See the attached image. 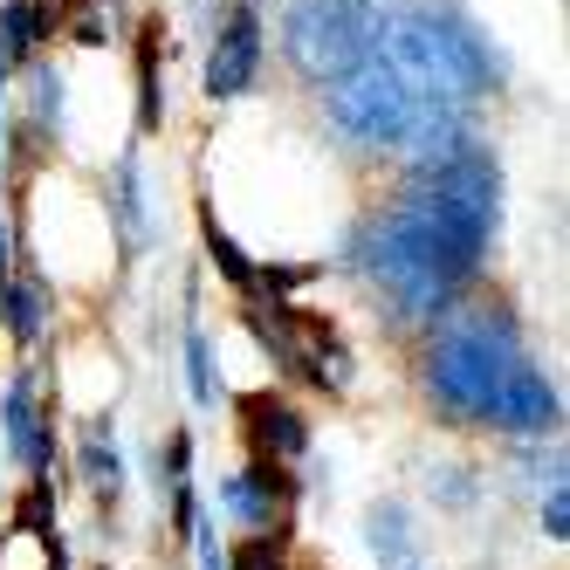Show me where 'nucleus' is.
I'll use <instances>...</instances> for the list:
<instances>
[{
  "label": "nucleus",
  "instance_id": "1",
  "mask_svg": "<svg viewBox=\"0 0 570 570\" xmlns=\"http://www.w3.org/2000/svg\"><path fill=\"white\" fill-rule=\"evenodd\" d=\"M372 62H385L413 97L461 104V110H474L481 97H502L509 83V56L454 0H385V8H372Z\"/></svg>",
  "mask_w": 570,
  "mask_h": 570
},
{
  "label": "nucleus",
  "instance_id": "2",
  "mask_svg": "<svg viewBox=\"0 0 570 570\" xmlns=\"http://www.w3.org/2000/svg\"><path fill=\"white\" fill-rule=\"evenodd\" d=\"M529 357V331L515 303L502 296H461L440 323L420 331V351H413V379H420V399L433 405L440 426L454 433H488V413H495V392L515 364Z\"/></svg>",
  "mask_w": 570,
  "mask_h": 570
},
{
  "label": "nucleus",
  "instance_id": "3",
  "mask_svg": "<svg viewBox=\"0 0 570 570\" xmlns=\"http://www.w3.org/2000/svg\"><path fill=\"white\" fill-rule=\"evenodd\" d=\"M316 104H323V131L357 158H385V151L399 158L405 131H413V110H420V97L372 56H364L351 76H337V83H323Z\"/></svg>",
  "mask_w": 570,
  "mask_h": 570
},
{
  "label": "nucleus",
  "instance_id": "4",
  "mask_svg": "<svg viewBox=\"0 0 570 570\" xmlns=\"http://www.w3.org/2000/svg\"><path fill=\"white\" fill-rule=\"evenodd\" d=\"M282 56L309 90L337 83L372 56V8H357V0H289L282 8Z\"/></svg>",
  "mask_w": 570,
  "mask_h": 570
},
{
  "label": "nucleus",
  "instance_id": "5",
  "mask_svg": "<svg viewBox=\"0 0 570 570\" xmlns=\"http://www.w3.org/2000/svg\"><path fill=\"white\" fill-rule=\"evenodd\" d=\"M0 446L28 481H56L62 440H56V413L42 392V364H14L8 385H0Z\"/></svg>",
  "mask_w": 570,
  "mask_h": 570
},
{
  "label": "nucleus",
  "instance_id": "6",
  "mask_svg": "<svg viewBox=\"0 0 570 570\" xmlns=\"http://www.w3.org/2000/svg\"><path fill=\"white\" fill-rule=\"evenodd\" d=\"M303 474L296 468H268V461H240L220 474V515L240 537H289L296 543V502H303Z\"/></svg>",
  "mask_w": 570,
  "mask_h": 570
},
{
  "label": "nucleus",
  "instance_id": "7",
  "mask_svg": "<svg viewBox=\"0 0 570 570\" xmlns=\"http://www.w3.org/2000/svg\"><path fill=\"white\" fill-rule=\"evenodd\" d=\"M262 62H268L262 0H227L220 21H214V42H207V69H199L207 104H240V97L262 83Z\"/></svg>",
  "mask_w": 570,
  "mask_h": 570
},
{
  "label": "nucleus",
  "instance_id": "8",
  "mask_svg": "<svg viewBox=\"0 0 570 570\" xmlns=\"http://www.w3.org/2000/svg\"><path fill=\"white\" fill-rule=\"evenodd\" d=\"M488 433H502V440H563V385L543 372L537 351L502 379L495 413H488Z\"/></svg>",
  "mask_w": 570,
  "mask_h": 570
},
{
  "label": "nucleus",
  "instance_id": "9",
  "mask_svg": "<svg viewBox=\"0 0 570 570\" xmlns=\"http://www.w3.org/2000/svg\"><path fill=\"white\" fill-rule=\"evenodd\" d=\"M234 413H240V440H248V461H268V468H296L309 454V413L296 399H282V392H240L234 399Z\"/></svg>",
  "mask_w": 570,
  "mask_h": 570
},
{
  "label": "nucleus",
  "instance_id": "10",
  "mask_svg": "<svg viewBox=\"0 0 570 570\" xmlns=\"http://www.w3.org/2000/svg\"><path fill=\"white\" fill-rule=\"evenodd\" d=\"M76 481H83V495L97 502V515L125 509V495H131V461H125V446H117V420L110 413L76 420Z\"/></svg>",
  "mask_w": 570,
  "mask_h": 570
},
{
  "label": "nucleus",
  "instance_id": "11",
  "mask_svg": "<svg viewBox=\"0 0 570 570\" xmlns=\"http://www.w3.org/2000/svg\"><path fill=\"white\" fill-rule=\"evenodd\" d=\"M104 227L117 234V262H138L145 248H151V207H145V158L138 151H125L110 166V179H104Z\"/></svg>",
  "mask_w": 570,
  "mask_h": 570
},
{
  "label": "nucleus",
  "instance_id": "12",
  "mask_svg": "<svg viewBox=\"0 0 570 570\" xmlns=\"http://www.w3.org/2000/svg\"><path fill=\"white\" fill-rule=\"evenodd\" d=\"M49 316H56L49 275L35 268V262H14L8 289H0V331H8V344H14V351H35V344L49 337Z\"/></svg>",
  "mask_w": 570,
  "mask_h": 570
},
{
  "label": "nucleus",
  "instance_id": "13",
  "mask_svg": "<svg viewBox=\"0 0 570 570\" xmlns=\"http://www.w3.org/2000/svg\"><path fill=\"white\" fill-rule=\"evenodd\" d=\"M186 399L199 405V413H214V405L227 399L220 364H214V337H207V323H199V268L186 275Z\"/></svg>",
  "mask_w": 570,
  "mask_h": 570
},
{
  "label": "nucleus",
  "instance_id": "14",
  "mask_svg": "<svg viewBox=\"0 0 570 570\" xmlns=\"http://www.w3.org/2000/svg\"><path fill=\"white\" fill-rule=\"evenodd\" d=\"M364 550H372L379 570H399L420 557V529H413V502L399 495H379L372 509H364Z\"/></svg>",
  "mask_w": 570,
  "mask_h": 570
},
{
  "label": "nucleus",
  "instance_id": "15",
  "mask_svg": "<svg viewBox=\"0 0 570 570\" xmlns=\"http://www.w3.org/2000/svg\"><path fill=\"white\" fill-rule=\"evenodd\" d=\"M199 240H207V262L227 275V289H234L240 303H262V262L214 220V207H199Z\"/></svg>",
  "mask_w": 570,
  "mask_h": 570
},
{
  "label": "nucleus",
  "instance_id": "16",
  "mask_svg": "<svg viewBox=\"0 0 570 570\" xmlns=\"http://www.w3.org/2000/svg\"><path fill=\"white\" fill-rule=\"evenodd\" d=\"M158 14L138 28V131H158L166 125V69H158Z\"/></svg>",
  "mask_w": 570,
  "mask_h": 570
},
{
  "label": "nucleus",
  "instance_id": "17",
  "mask_svg": "<svg viewBox=\"0 0 570 570\" xmlns=\"http://www.w3.org/2000/svg\"><path fill=\"white\" fill-rule=\"evenodd\" d=\"M42 35H49V8H42V0H0V56H8V62H35Z\"/></svg>",
  "mask_w": 570,
  "mask_h": 570
},
{
  "label": "nucleus",
  "instance_id": "18",
  "mask_svg": "<svg viewBox=\"0 0 570 570\" xmlns=\"http://www.w3.org/2000/svg\"><path fill=\"white\" fill-rule=\"evenodd\" d=\"M515 446V468H522V481L529 488H537V495H543V488H563V440H509Z\"/></svg>",
  "mask_w": 570,
  "mask_h": 570
},
{
  "label": "nucleus",
  "instance_id": "19",
  "mask_svg": "<svg viewBox=\"0 0 570 570\" xmlns=\"http://www.w3.org/2000/svg\"><path fill=\"white\" fill-rule=\"evenodd\" d=\"M62 104H69L62 69H56V62H35V69H28V110H35V125H42V131H62Z\"/></svg>",
  "mask_w": 570,
  "mask_h": 570
},
{
  "label": "nucleus",
  "instance_id": "20",
  "mask_svg": "<svg viewBox=\"0 0 570 570\" xmlns=\"http://www.w3.org/2000/svg\"><path fill=\"white\" fill-rule=\"evenodd\" d=\"M537 529H543V543H563L570 537V481L537 495Z\"/></svg>",
  "mask_w": 570,
  "mask_h": 570
},
{
  "label": "nucleus",
  "instance_id": "21",
  "mask_svg": "<svg viewBox=\"0 0 570 570\" xmlns=\"http://www.w3.org/2000/svg\"><path fill=\"white\" fill-rule=\"evenodd\" d=\"M474 495H481V474H474V468H440V474H433V502L474 509Z\"/></svg>",
  "mask_w": 570,
  "mask_h": 570
},
{
  "label": "nucleus",
  "instance_id": "22",
  "mask_svg": "<svg viewBox=\"0 0 570 570\" xmlns=\"http://www.w3.org/2000/svg\"><path fill=\"white\" fill-rule=\"evenodd\" d=\"M186 557H193L199 570H227V529H214V515H199V529H193Z\"/></svg>",
  "mask_w": 570,
  "mask_h": 570
},
{
  "label": "nucleus",
  "instance_id": "23",
  "mask_svg": "<svg viewBox=\"0 0 570 570\" xmlns=\"http://www.w3.org/2000/svg\"><path fill=\"white\" fill-rule=\"evenodd\" d=\"M14 275V234H8V193H0V289H8Z\"/></svg>",
  "mask_w": 570,
  "mask_h": 570
},
{
  "label": "nucleus",
  "instance_id": "24",
  "mask_svg": "<svg viewBox=\"0 0 570 570\" xmlns=\"http://www.w3.org/2000/svg\"><path fill=\"white\" fill-rule=\"evenodd\" d=\"M399 570H426V563H399Z\"/></svg>",
  "mask_w": 570,
  "mask_h": 570
},
{
  "label": "nucleus",
  "instance_id": "25",
  "mask_svg": "<svg viewBox=\"0 0 570 570\" xmlns=\"http://www.w3.org/2000/svg\"><path fill=\"white\" fill-rule=\"evenodd\" d=\"M357 8H379V0H357Z\"/></svg>",
  "mask_w": 570,
  "mask_h": 570
}]
</instances>
